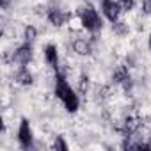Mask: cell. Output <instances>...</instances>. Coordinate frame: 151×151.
I'll list each match as a JSON object with an SVG mask.
<instances>
[{
    "mask_svg": "<svg viewBox=\"0 0 151 151\" xmlns=\"http://www.w3.org/2000/svg\"><path fill=\"white\" fill-rule=\"evenodd\" d=\"M80 25L89 32H98L101 29V18H100L98 11L93 7L82 9L80 11Z\"/></svg>",
    "mask_w": 151,
    "mask_h": 151,
    "instance_id": "6da1fadb",
    "label": "cell"
},
{
    "mask_svg": "<svg viewBox=\"0 0 151 151\" xmlns=\"http://www.w3.org/2000/svg\"><path fill=\"white\" fill-rule=\"evenodd\" d=\"M18 142L25 149H29L34 142V133H32V128H30L27 119H22V123L18 126Z\"/></svg>",
    "mask_w": 151,
    "mask_h": 151,
    "instance_id": "7a4b0ae2",
    "label": "cell"
},
{
    "mask_svg": "<svg viewBox=\"0 0 151 151\" xmlns=\"http://www.w3.org/2000/svg\"><path fill=\"white\" fill-rule=\"evenodd\" d=\"M101 13L109 22L116 23L121 14V6L119 2H114V0H101Z\"/></svg>",
    "mask_w": 151,
    "mask_h": 151,
    "instance_id": "3957f363",
    "label": "cell"
},
{
    "mask_svg": "<svg viewBox=\"0 0 151 151\" xmlns=\"http://www.w3.org/2000/svg\"><path fill=\"white\" fill-rule=\"evenodd\" d=\"M43 55H45V60H46L48 66H52L55 69L59 68V50H57L55 45H46L45 50H43Z\"/></svg>",
    "mask_w": 151,
    "mask_h": 151,
    "instance_id": "277c9868",
    "label": "cell"
},
{
    "mask_svg": "<svg viewBox=\"0 0 151 151\" xmlns=\"http://www.w3.org/2000/svg\"><path fill=\"white\" fill-rule=\"evenodd\" d=\"M30 57H32V48H30V45L20 46V48L16 50V53H14V59H16L18 62H22V64H27V62L30 60Z\"/></svg>",
    "mask_w": 151,
    "mask_h": 151,
    "instance_id": "5b68a950",
    "label": "cell"
},
{
    "mask_svg": "<svg viewBox=\"0 0 151 151\" xmlns=\"http://www.w3.org/2000/svg\"><path fill=\"white\" fill-rule=\"evenodd\" d=\"M66 14L62 13V11H59V9H52L50 11V14H48V20L52 22V25H62L64 22H66Z\"/></svg>",
    "mask_w": 151,
    "mask_h": 151,
    "instance_id": "8992f818",
    "label": "cell"
},
{
    "mask_svg": "<svg viewBox=\"0 0 151 151\" xmlns=\"http://www.w3.org/2000/svg\"><path fill=\"white\" fill-rule=\"evenodd\" d=\"M16 80H18L20 84L30 86V84H32V75L29 73V69H27V68H22V69L16 73Z\"/></svg>",
    "mask_w": 151,
    "mask_h": 151,
    "instance_id": "52a82bcc",
    "label": "cell"
},
{
    "mask_svg": "<svg viewBox=\"0 0 151 151\" xmlns=\"http://www.w3.org/2000/svg\"><path fill=\"white\" fill-rule=\"evenodd\" d=\"M75 50H77L78 53H89V45L84 41V39H77V41H75Z\"/></svg>",
    "mask_w": 151,
    "mask_h": 151,
    "instance_id": "ba28073f",
    "label": "cell"
},
{
    "mask_svg": "<svg viewBox=\"0 0 151 151\" xmlns=\"http://www.w3.org/2000/svg\"><path fill=\"white\" fill-rule=\"evenodd\" d=\"M117 2H119L121 9H124V11H132L135 6V0H117Z\"/></svg>",
    "mask_w": 151,
    "mask_h": 151,
    "instance_id": "9c48e42d",
    "label": "cell"
},
{
    "mask_svg": "<svg viewBox=\"0 0 151 151\" xmlns=\"http://www.w3.org/2000/svg\"><path fill=\"white\" fill-rule=\"evenodd\" d=\"M53 147H55V149H62V151H66V149H68V144L62 140V137H57L55 142H53Z\"/></svg>",
    "mask_w": 151,
    "mask_h": 151,
    "instance_id": "30bf717a",
    "label": "cell"
},
{
    "mask_svg": "<svg viewBox=\"0 0 151 151\" xmlns=\"http://www.w3.org/2000/svg\"><path fill=\"white\" fill-rule=\"evenodd\" d=\"M34 36H36L34 27H27V29H25V39H27V41H32V39H34Z\"/></svg>",
    "mask_w": 151,
    "mask_h": 151,
    "instance_id": "8fae6325",
    "label": "cell"
},
{
    "mask_svg": "<svg viewBox=\"0 0 151 151\" xmlns=\"http://www.w3.org/2000/svg\"><path fill=\"white\" fill-rule=\"evenodd\" d=\"M144 13H151V0H146L144 2Z\"/></svg>",
    "mask_w": 151,
    "mask_h": 151,
    "instance_id": "7c38bea8",
    "label": "cell"
},
{
    "mask_svg": "<svg viewBox=\"0 0 151 151\" xmlns=\"http://www.w3.org/2000/svg\"><path fill=\"white\" fill-rule=\"evenodd\" d=\"M147 45H149V50H151V34H149V41H147Z\"/></svg>",
    "mask_w": 151,
    "mask_h": 151,
    "instance_id": "4fadbf2b",
    "label": "cell"
}]
</instances>
